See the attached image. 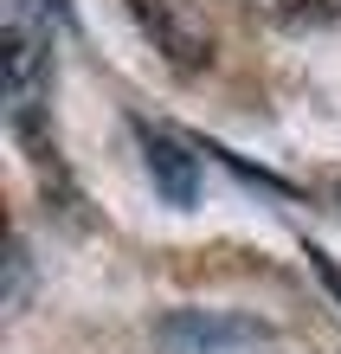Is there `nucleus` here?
I'll list each match as a JSON object with an SVG mask.
<instances>
[{"label":"nucleus","instance_id":"1","mask_svg":"<svg viewBox=\"0 0 341 354\" xmlns=\"http://www.w3.org/2000/svg\"><path fill=\"white\" fill-rule=\"evenodd\" d=\"M142 149H148V174H155V187H161L167 206H194L200 200V168H194V155H187L181 142L142 136Z\"/></svg>","mask_w":341,"mask_h":354},{"label":"nucleus","instance_id":"2","mask_svg":"<svg viewBox=\"0 0 341 354\" xmlns=\"http://www.w3.org/2000/svg\"><path fill=\"white\" fill-rule=\"evenodd\" d=\"M251 335H258L251 322H212V316H174L161 328V342L181 348V354H219V348H239Z\"/></svg>","mask_w":341,"mask_h":354},{"label":"nucleus","instance_id":"3","mask_svg":"<svg viewBox=\"0 0 341 354\" xmlns=\"http://www.w3.org/2000/svg\"><path fill=\"white\" fill-rule=\"evenodd\" d=\"M309 264H315V277H322V283H329V297L341 303V270H335V264H329L322 252H309Z\"/></svg>","mask_w":341,"mask_h":354}]
</instances>
